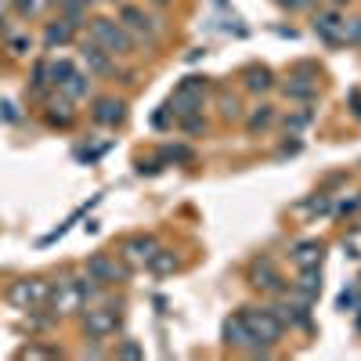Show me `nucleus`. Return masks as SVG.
<instances>
[{
	"label": "nucleus",
	"mask_w": 361,
	"mask_h": 361,
	"mask_svg": "<svg viewBox=\"0 0 361 361\" xmlns=\"http://www.w3.org/2000/svg\"><path fill=\"white\" fill-rule=\"evenodd\" d=\"M8 300H11L15 307H37V304H44V300H47V282L22 279V282H15L8 289Z\"/></svg>",
	"instance_id": "nucleus-5"
},
{
	"label": "nucleus",
	"mask_w": 361,
	"mask_h": 361,
	"mask_svg": "<svg viewBox=\"0 0 361 361\" xmlns=\"http://www.w3.org/2000/svg\"><path fill=\"white\" fill-rule=\"evenodd\" d=\"M76 69H73V62H66V58H54V62H47V76H51V83L58 87L66 76H73Z\"/></svg>",
	"instance_id": "nucleus-25"
},
{
	"label": "nucleus",
	"mask_w": 361,
	"mask_h": 361,
	"mask_svg": "<svg viewBox=\"0 0 361 361\" xmlns=\"http://www.w3.org/2000/svg\"><path fill=\"white\" fill-rule=\"evenodd\" d=\"M152 4H166V0H152Z\"/></svg>",
	"instance_id": "nucleus-37"
},
{
	"label": "nucleus",
	"mask_w": 361,
	"mask_h": 361,
	"mask_svg": "<svg viewBox=\"0 0 361 361\" xmlns=\"http://www.w3.org/2000/svg\"><path fill=\"white\" fill-rule=\"evenodd\" d=\"M296 293L307 300H318V293H322V271L318 267H300V279H296Z\"/></svg>",
	"instance_id": "nucleus-15"
},
{
	"label": "nucleus",
	"mask_w": 361,
	"mask_h": 361,
	"mask_svg": "<svg viewBox=\"0 0 361 361\" xmlns=\"http://www.w3.org/2000/svg\"><path fill=\"white\" fill-rule=\"evenodd\" d=\"M44 119H47L51 127H69L73 119H76L73 102H69V98H62V102H51V105H47V112H44Z\"/></svg>",
	"instance_id": "nucleus-18"
},
{
	"label": "nucleus",
	"mask_w": 361,
	"mask_h": 361,
	"mask_svg": "<svg viewBox=\"0 0 361 361\" xmlns=\"http://www.w3.org/2000/svg\"><path fill=\"white\" fill-rule=\"evenodd\" d=\"M343 44H361V18L343 22Z\"/></svg>",
	"instance_id": "nucleus-29"
},
{
	"label": "nucleus",
	"mask_w": 361,
	"mask_h": 361,
	"mask_svg": "<svg viewBox=\"0 0 361 361\" xmlns=\"http://www.w3.org/2000/svg\"><path fill=\"white\" fill-rule=\"evenodd\" d=\"M224 343H228L231 350H250V347H253V343H260V340L253 336L250 322H246L243 314H235V318H228V322H224Z\"/></svg>",
	"instance_id": "nucleus-7"
},
{
	"label": "nucleus",
	"mask_w": 361,
	"mask_h": 361,
	"mask_svg": "<svg viewBox=\"0 0 361 361\" xmlns=\"http://www.w3.org/2000/svg\"><path fill=\"white\" fill-rule=\"evenodd\" d=\"M221 116H224V119H243V105H238V98L221 94Z\"/></svg>",
	"instance_id": "nucleus-27"
},
{
	"label": "nucleus",
	"mask_w": 361,
	"mask_h": 361,
	"mask_svg": "<svg viewBox=\"0 0 361 361\" xmlns=\"http://www.w3.org/2000/svg\"><path fill=\"white\" fill-rule=\"evenodd\" d=\"M73 37H76V22H69V18L51 22V25L44 29V44H47V47H62V44H69Z\"/></svg>",
	"instance_id": "nucleus-16"
},
{
	"label": "nucleus",
	"mask_w": 361,
	"mask_h": 361,
	"mask_svg": "<svg viewBox=\"0 0 361 361\" xmlns=\"http://www.w3.org/2000/svg\"><path fill=\"white\" fill-rule=\"evenodd\" d=\"M243 318L250 322V329H253V336L260 340V343H267V347H275L279 340H282V318H279V311L275 307H246L243 311Z\"/></svg>",
	"instance_id": "nucleus-2"
},
{
	"label": "nucleus",
	"mask_w": 361,
	"mask_h": 361,
	"mask_svg": "<svg viewBox=\"0 0 361 361\" xmlns=\"http://www.w3.org/2000/svg\"><path fill=\"white\" fill-rule=\"evenodd\" d=\"M177 123H180V130H185V134H202V130H206L202 112H188V116H180Z\"/></svg>",
	"instance_id": "nucleus-26"
},
{
	"label": "nucleus",
	"mask_w": 361,
	"mask_h": 361,
	"mask_svg": "<svg viewBox=\"0 0 361 361\" xmlns=\"http://www.w3.org/2000/svg\"><path fill=\"white\" fill-rule=\"evenodd\" d=\"M156 253V238L152 235H130L127 243H123V257L130 260V264H148V257Z\"/></svg>",
	"instance_id": "nucleus-12"
},
{
	"label": "nucleus",
	"mask_w": 361,
	"mask_h": 361,
	"mask_svg": "<svg viewBox=\"0 0 361 361\" xmlns=\"http://www.w3.org/2000/svg\"><path fill=\"white\" fill-rule=\"evenodd\" d=\"M275 311H279L282 325H296V329H311V314H307V307H293V304H282V307H275Z\"/></svg>",
	"instance_id": "nucleus-21"
},
{
	"label": "nucleus",
	"mask_w": 361,
	"mask_h": 361,
	"mask_svg": "<svg viewBox=\"0 0 361 361\" xmlns=\"http://www.w3.org/2000/svg\"><path fill=\"white\" fill-rule=\"evenodd\" d=\"M119 18H123V25L130 29V37H145V40H156L159 37V18H152V15H145L141 8H123L119 11Z\"/></svg>",
	"instance_id": "nucleus-6"
},
{
	"label": "nucleus",
	"mask_w": 361,
	"mask_h": 361,
	"mask_svg": "<svg viewBox=\"0 0 361 361\" xmlns=\"http://www.w3.org/2000/svg\"><path fill=\"white\" fill-rule=\"evenodd\" d=\"M307 123H311V112H300V116L286 119V127H289V130H300V127H307Z\"/></svg>",
	"instance_id": "nucleus-32"
},
{
	"label": "nucleus",
	"mask_w": 361,
	"mask_h": 361,
	"mask_svg": "<svg viewBox=\"0 0 361 361\" xmlns=\"http://www.w3.org/2000/svg\"><path fill=\"white\" fill-rule=\"evenodd\" d=\"M90 116H94V123H102V127H119L127 119V105L119 98H98Z\"/></svg>",
	"instance_id": "nucleus-9"
},
{
	"label": "nucleus",
	"mask_w": 361,
	"mask_h": 361,
	"mask_svg": "<svg viewBox=\"0 0 361 361\" xmlns=\"http://www.w3.org/2000/svg\"><path fill=\"white\" fill-rule=\"evenodd\" d=\"M343 15L340 11H322L314 18V33L325 40V44H343Z\"/></svg>",
	"instance_id": "nucleus-10"
},
{
	"label": "nucleus",
	"mask_w": 361,
	"mask_h": 361,
	"mask_svg": "<svg viewBox=\"0 0 361 361\" xmlns=\"http://www.w3.org/2000/svg\"><path fill=\"white\" fill-rule=\"evenodd\" d=\"M180 90H192V94H202V90H206V80H199V76H188L185 83H180Z\"/></svg>",
	"instance_id": "nucleus-31"
},
{
	"label": "nucleus",
	"mask_w": 361,
	"mask_h": 361,
	"mask_svg": "<svg viewBox=\"0 0 361 361\" xmlns=\"http://www.w3.org/2000/svg\"><path fill=\"white\" fill-rule=\"evenodd\" d=\"M271 123H275V109H271V105H260V109L246 119V130H250V134H257V130H267Z\"/></svg>",
	"instance_id": "nucleus-22"
},
{
	"label": "nucleus",
	"mask_w": 361,
	"mask_h": 361,
	"mask_svg": "<svg viewBox=\"0 0 361 361\" xmlns=\"http://www.w3.org/2000/svg\"><path fill=\"white\" fill-rule=\"evenodd\" d=\"M170 112L180 119V116H188V112H202V94H192V90H180L177 87V94L170 98Z\"/></svg>",
	"instance_id": "nucleus-17"
},
{
	"label": "nucleus",
	"mask_w": 361,
	"mask_h": 361,
	"mask_svg": "<svg viewBox=\"0 0 361 361\" xmlns=\"http://www.w3.org/2000/svg\"><path fill=\"white\" fill-rule=\"evenodd\" d=\"M246 87H250V90H271V73H267L264 66L246 69Z\"/></svg>",
	"instance_id": "nucleus-24"
},
{
	"label": "nucleus",
	"mask_w": 361,
	"mask_h": 361,
	"mask_svg": "<svg viewBox=\"0 0 361 361\" xmlns=\"http://www.w3.org/2000/svg\"><path fill=\"white\" fill-rule=\"evenodd\" d=\"M80 58H83L87 73H94V76H109L112 73V54L102 44H94V40H83L80 44Z\"/></svg>",
	"instance_id": "nucleus-8"
},
{
	"label": "nucleus",
	"mask_w": 361,
	"mask_h": 361,
	"mask_svg": "<svg viewBox=\"0 0 361 361\" xmlns=\"http://www.w3.org/2000/svg\"><path fill=\"white\" fill-rule=\"evenodd\" d=\"M62 98H69V102H83V98H90V76H83V73H73V76H66L62 83L54 87Z\"/></svg>",
	"instance_id": "nucleus-13"
},
{
	"label": "nucleus",
	"mask_w": 361,
	"mask_h": 361,
	"mask_svg": "<svg viewBox=\"0 0 361 361\" xmlns=\"http://www.w3.org/2000/svg\"><path fill=\"white\" fill-rule=\"evenodd\" d=\"M90 40L102 44L112 58H130L134 54V37L123 22L112 18H90Z\"/></svg>",
	"instance_id": "nucleus-1"
},
{
	"label": "nucleus",
	"mask_w": 361,
	"mask_h": 361,
	"mask_svg": "<svg viewBox=\"0 0 361 361\" xmlns=\"http://www.w3.org/2000/svg\"><path fill=\"white\" fill-rule=\"evenodd\" d=\"M83 275L94 279L98 286H112V282H123V279H127V267H119L116 257H109V253H94V257L87 260Z\"/></svg>",
	"instance_id": "nucleus-3"
},
{
	"label": "nucleus",
	"mask_w": 361,
	"mask_h": 361,
	"mask_svg": "<svg viewBox=\"0 0 361 361\" xmlns=\"http://www.w3.org/2000/svg\"><path fill=\"white\" fill-rule=\"evenodd\" d=\"M83 329L90 340H105L119 329V311H109V307H87L83 311Z\"/></svg>",
	"instance_id": "nucleus-4"
},
{
	"label": "nucleus",
	"mask_w": 361,
	"mask_h": 361,
	"mask_svg": "<svg viewBox=\"0 0 361 361\" xmlns=\"http://www.w3.org/2000/svg\"><path fill=\"white\" fill-rule=\"evenodd\" d=\"M282 8H289V11H300V8H307V4H314V0H279Z\"/></svg>",
	"instance_id": "nucleus-35"
},
{
	"label": "nucleus",
	"mask_w": 361,
	"mask_h": 361,
	"mask_svg": "<svg viewBox=\"0 0 361 361\" xmlns=\"http://www.w3.org/2000/svg\"><path fill=\"white\" fill-rule=\"evenodd\" d=\"M29 51V37H11V54H25Z\"/></svg>",
	"instance_id": "nucleus-34"
},
{
	"label": "nucleus",
	"mask_w": 361,
	"mask_h": 361,
	"mask_svg": "<svg viewBox=\"0 0 361 361\" xmlns=\"http://www.w3.org/2000/svg\"><path fill=\"white\" fill-rule=\"evenodd\" d=\"M293 260L300 267H318L322 264V243H314V238H307V243H296L293 246Z\"/></svg>",
	"instance_id": "nucleus-19"
},
{
	"label": "nucleus",
	"mask_w": 361,
	"mask_h": 361,
	"mask_svg": "<svg viewBox=\"0 0 361 361\" xmlns=\"http://www.w3.org/2000/svg\"><path fill=\"white\" fill-rule=\"evenodd\" d=\"M0 25H4V11H0Z\"/></svg>",
	"instance_id": "nucleus-36"
},
{
	"label": "nucleus",
	"mask_w": 361,
	"mask_h": 361,
	"mask_svg": "<svg viewBox=\"0 0 361 361\" xmlns=\"http://www.w3.org/2000/svg\"><path fill=\"white\" fill-rule=\"evenodd\" d=\"M109 4H119V0H109Z\"/></svg>",
	"instance_id": "nucleus-38"
},
{
	"label": "nucleus",
	"mask_w": 361,
	"mask_h": 361,
	"mask_svg": "<svg viewBox=\"0 0 361 361\" xmlns=\"http://www.w3.org/2000/svg\"><path fill=\"white\" fill-rule=\"evenodd\" d=\"M286 98L311 102V98H318V83H314V80H300V76H293V80L286 83Z\"/></svg>",
	"instance_id": "nucleus-20"
},
{
	"label": "nucleus",
	"mask_w": 361,
	"mask_h": 361,
	"mask_svg": "<svg viewBox=\"0 0 361 361\" xmlns=\"http://www.w3.org/2000/svg\"><path fill=\"white\" fill-rule=\"evenodd\" d=\"M163 156L173 159V163H192V148H185V145H166Z\"/></svg>",
	"instance_id": "nucleus-28"
},
{
	"label": "nucleus",
	"mask_w": 361,
	"mask_h": 361,
	"mask_svg": "<svg viewBox=\"0 0 361 361\" xmlns=\"http://www.w3.org/2000/svg\"><path fill=\"white\" fill-rule=\"evenodd\" d=\"M253 286H257V289H264V293H282V289H286L282 275L275 271V264H271L267 257L253 264Z\"/></svg>",
	"instance_id": "nucleus-11"
},
{
	"label": "nucleus",
	"mask_w": 361,
	"mask_h": 361,
	"mask_svg": "<svg viewBox=\"0 0 361 361\" xmlns=\"http://www.w3.org/2000/svg\"><path fill=\"white\" fill-rule=\"evenodd\" d=\"M340 4H343V0H340Z\"/></svg>",
	"instance_id": "nucleus-39"
},
{
	"label": "nucleus",
	"mask_w": 361,
	"mask_h": 361,
	"mask_svg": "<svg viewBox=\"0 0 361 361\" xmlns=\"http://www.w3.org/2000/svg\"><path fill=\"white\" fill-rule=\"evenodd\" d=\"M141 354H145V350H141L134 340H127L123 347H119V357H141Z\"/></svg>",
	"instance_id": "nucleus-33"
},
{
	"label": "nucleus",
	"mask_w": 361,
	"mask_h": 361,
	"mask_svg": "<svg viewBox=\"0 0 361 361\" xmlns=\"http://www.w3.org/2000/svg\"><path fill=\"white\" fill-rule=\"evenodd\" d=\"M47 8V0H18V11L22 15H40Z\"/></svg>",
	"instance_id": "nucleus-30"
},
{
	"label": "nucleus",
	"mask_w": 361,
	"mask_h": 361,
	"mask_svg": "<svg viewBox=\"0 0 361 361\" xmlns=\"http://www.w3.org/2000/svg\"><path fill=\"white\" fill-rule=\"evenodd\" d=\"M148 267L159 271V275H166V271H173V267H177V260H173V253H170V250H159V246H156V253L148 257Z\"/></svg>",
	"instance_id": "nucleus-23"
},
{
	"label": "nucleus",
	"mask_w": 361,
	"mask_h": 361,
	"mask_svg": "<svg viewBox=\"0 0 361 361\" xmlns=\"http://www.w3.org/2000/svg\"><path fill=\"white\" fill-rule=\"evenodd\" d=\"M54 311H62V314H73V311H80V293H76V282H58V289H54Z\"/></svg>",
	"instance_id": "nucleus-14"
}]
</instances>
